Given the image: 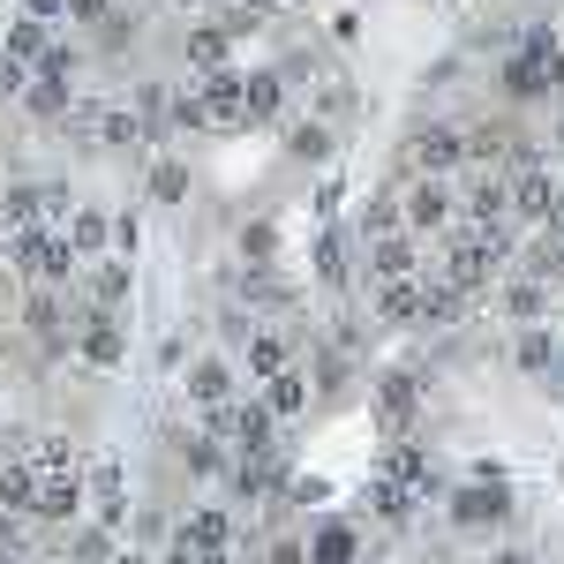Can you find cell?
I'll return each mask as SVG.
<instances>
[{"instance_id":"obj_1","label":"cell","mask_w":564,"mask_h":564,"mask_svg":"<svg viewBox=\"0 0 564 564\" xmlns=\"http://www.w3.org/2000/svg\"><path fill=\"white\" fill-rule=\"evenodd\" d=\"M90 505V489H84V467H61V475H39V497H31V520L45 527H68L76 512Z\"/></svg>"},{"instance_id":"obj_2","label":"cell","mask_w":564,"mask_h":564,"mask_svg":"<svg viewBox=\"0 0 564 564\" xmlns=\"http://www.w3.org/2000/svg\"><path fill=\"white\" fill-rule=\"evenodd\" d=\"M505 512H512V497H505L497 481H481V489H459V497H452V520H459V527H497Z\"/></svg>"},{"instance_id":"obj_3","label":"cell","mask_w":564,"mask_h":564,"mask_svg":"<svg viewBox=\"0 0 564 564\" xmlns=\"http://www.w3.org/2000/svg\"><path fill=\"white\" fill-rule=\"evenodd\" d=\"M241 113H249V84L234 68H218L212 84H204V121H241Z\"/></svg>"},{"instance_id":"obj_4","label":"cell","mask_w":564,"mask_h":564,"mask_svg":"<svg viewBox=\"0 0 564 564\" xmlns=\"http://www.w3.org/2000/svg\"><path fill=\"white\" fill-rule=\"evenodd\" d=\"M181 542H188L196 557H212V550H226V512H218V505H196V512L181 520Z\"/></svg>"},{"instance_id":"obj_5","label":"cell","mask_w":564,"mask_h":564,"mask_svg":"<svg viewBox=\"0 0 564 564\" xmlns=\"http://www.w3.org/2000/svg\"><path fill=\"white\" fill-rule=\"evenodd\" d=\"M31 497H39V475H31V459H8V467H0V512L31 520Z\"/></svg>"},{"instance_id":"obj_6","label":"cell","mask_w":564,"mask_h":564,"mask_svg":"<svg viewBox=\"0 0 564 564\" xmlns=\"http://www.w3.org/2000/svg\"><path fill=\"white\" fill-rule=\"evenodd\" d=\"M188 399L218 414V406L234 399V369H226V361H196V369H188Z\"/></svg>"},{"instance_id":"obj_7","label":"cell","mask_w":564,"mask_h":564,"mask_svg":"<svg viewBox=\"0 0 564 564\" xmlns=\"http://www.w3.org/2000/svg\"><path fill=\"white\" fill-rule=\"evenodd\" d=\"M550 204H557L550 174H542V166H527V174L512 181V212H527V218H550Z\"/></svg>"},{"instance_id":"obj_8","label":"cell","mask_w":564,"mask_h":564,"mask_svg":"<svg viewBox=\"0 0 564 564\" xmlns=\"http://www.w3.org/2000/svg\"><path fill=\"white\" fill-rule=\"evenodd\" d=\"M84 361H90V369H113V361H121V332H113L106 316H90V324H84Z\"/></svg>"},{"instance_id":"obj_9","label":"cell","mask_w":564,"mask_h":564,"mask_svg":"<svg viewBox=\"0 0 564 564\" xmlns=\"http://www.w3.org/2000/svg\"><path fill=\"white\" fill-rule=\"evenodd\" d=\"M263 406H271V422H286V414H302V406H308L302 377H294V369H279V377H271V391H263Z\"/></svg>"},{"instance_id":"obj_10","label":"cell","mask_w":564,"mask_h":564,"mask_svg":"<svg viewBox=\"0 0 564 564\" xmlns=\"http://www.w3.org/2000/svg\"><path fill=\"white\" fill-rule=\"evenodd\" d=\"M106 234H113L106 212H76V218H68V249H76V257H98V249H106Z\"/></svg>"},{"instance_id":"obj_11","label":"cell","mask_w":564,"mask_h":564,"mask_svg":"<svg viewBox=\"0 0 564 564\" xmlns=\"http://www.w3.org/2000/svg\"><path fill=\"white\" fill-rule=\"evenodd\" d=\"M459 151H467V143H459L452 129H422V143H414L422 166H459Z\"/></svg>"},{"instance_id":"obj_12","label":"cell","mask_w":564,"mask_h":564,"mask_svg":"<svg viewBox=\"0 0 564 564\" xmlns=\"http://www.w3.org/2000/svg\"><path fill=\"white\" fill-rule=\"evenodd\" d=\"M391 316V324H414V316H422V286H406V279H391L384 286V302H377Z\"/></svg>"},{"instance_id":"obj_13","label":"cell","mask_w":564,"mask_h":564,"mask_svg":"<svg viewBox=\"0 0 564 564\" xmlns=\"http://www.w3.org/2000/svg\"><path fill=\"white\" fill-rule=\"evenodd\" d=\"M234 436H241L249 452H263V444H271V406H241V414H234Z\"/></svg>"},{"instance_id":"obj_14","label":"cell","mask_w":564,"mask_h":564,"mask_svg":"<svg viewBox=\"0 0 564 564\" xmlns=\"http://www.w3.org/2000/svg\"><path fill=\"white\" fill-rule=\"evenodd\" d=\"M316 564H354V527H324V534H316Z\"/></svg>"},{"instance_id":"obj_15","label":"cell","mask_w":564,"mask_h":564,"mask_svg":"<svg viewBox=\"0 0 564 564\" xmlns=\"http://www.w3.org/2000/svg\"><path fill=\"white\" fill-rule=\"evenodd\" d=\"M188 61H196V68H226V31H196V39H188Z\"/></svg>"},{"instance_id":"obj_16","label":"cell","mask_w":564,"mask_h":564,"mask_svg":"<svg viewBox=\"0 0 564 564\" xmlns=\"http://www.w3.org/2000/svg\"><path fill=\"white\" fill-rule=\"evenodd\" d=\"M181 188H188V166H174V159L151 166V196H159V204H181Z\"/></svg>"},{"instance_id":"obj_17","label":"cell","mask_w":564,"mask_h":564,"mask_svg":"<svg viewBox=\"0 0 564 564\" xmlns=\"http://www.w3.org/2000/svg\"><path fill=\"white\" fill-rule=\"evenodd\" d=\"M406 263H414V249H406V234H399V241H377V271H384V279H406Z\"/></svg>"},{"instance_id":"obj_18","label":"cell","mask_w":564,"mask_h":564,"mask_svg":"<svg viewBox=\"0 0 564 564\" xmlns=\"http://www.w3.org/2000/svg\"><path fill=\"white\" fill-rule=\"evenodd\" d=\"M121 294H129V271H121V263H106V271H98V279H90V302H121Z\"/></svg>"},{"instance_id":"obj_19","label":"cell","mask_w":564,"mask_h":564,"mask_svg":"<svg viewBox=\"0 0 564 564\" xmlns=\"http://www.w3.org/2000/svg\"><path fill=\"white\" fill-rule=\"evenodd\" d=\"M249 113H279V76H249Z\"/></svg>"},{"instance_id":"obj_20","label":"cell","mask_w":564,"mask_h":564,"mask_svg":"<svg viewBox=\"0 0 564 564\" xmlns=\"http://www.w3.org/2000/svg\"><path fill=\"white\" fill-rule=\"evenodd\" d=\"M249 361H257V377H279V369H286V347H279V339H257Z\"/></svg>"},{"instance_id":"obj_21","label":"cell","mask_w":564,"mask_h":564,"mask_svg":"<svg viewBox=\"0 0 564 564\" xmlns=\"http://www.w3.org/2000/svg\"><path fill=\"white\" fill-rule=\"evenodd\" d=\"M444 218V188H414V226H436Z\"/></svg>"},{"instance_id":"obj_22","label":"cell","mask_w":564,"mask_h":564,"mask_svg":"<svg viewBox=\"0 0 564 564\" xmlns=\"http://www.w3.org/2000/svg\"><path fill=\"white\" fill-rule=\"evenodd\" d=\"M520 361H527V369H542V361H550V339H542V332H527V339H520Z\"/></svg>"},{"instance_id":"obj_23","label":"cell","mask_w":564,"mask_h":564,"mask_svg":"<svg viewBox=\"0 0 564 564\" xmlns=\"http://www.w3.org/2000/svg\"><path fill=\"white\" fill-rule=\"evenodd\" d=\"M241 249L263 263V257H271V226H249V234H241Z\"/></svg>"},{"instance_id":"obj_24","label":"cell","mask_w":564,"mask_h":564,"mask_svg":"<svg viewBox=\"0 0 564 564\" xmlns=\"http://www.w3.org/2000/svg\"><path fill=\"white\" fill-rule=\"evenodd\" d=\"M151 564H196V550H188V542H174L166 557H151Z\"/></svg>"},{"instance_id":"obj_25","label":"cell","mask_w":564,"mask_h":564,"mask_svg":"<svg viewBox=\"0 0 564 564\" xmlns=\"http://www.w3.org/2000/svg\"><path fill=\"white\" fill-rule=\"evenodd\" d=\"M106 564H151V557H143V550H113Z\"/></svg>"},{"instance_id":"obj_26","label":"cell","mask_w":564,"mask_h":564,"mask_svg":"<svg viewBox=\"0 0 564 564\" xmlns=\"http://www.w3.org/2000/svg\"><path fill=\"white\" fill-rule=\"evenodd\" d=\"M68 8H76V15H106V0H68Z\"/></svg>"},{"instance_id":"obj_27","label":"cell","mask_w":564,"mask_h":564,"mask_svg":"<svg viewBox=\"0 0 564 564\" xmlns=\"http://www.w3.org/2000/svg\"><path fill=\"white\" fill-rule=\"evenodd\" d=\"M31 15H61V0H31Z\"/></svg>"},{"instance_id":"obj_28","label":"cell","mask_w":564,"mask_h":564,"mask_svg":"<svg viewBox=\"0 0 564 564\" xmlns=\"http://www.w3.org/2000/svg\"><path fill=\"white\" fill-rule=\"evenodd\" d=\"M550 226H557V234H564V196H557V204H550Z\"/></svg>"},{"instance_id":"obj_29","label":"cell","mask_w":564,"mask_h":564,"mask_svg":"<svg viewBox=\"0 0 564 564\" xmlns=\"http://www.w3.org/2000/svg\"><path fill=\"white\" fill-rule=\"evenodd\" d=\"M241 8H257V15H263V8H279V0H241Z\"/></svg>"},{"instance_id":"obj_30","label":"cell","mask_w":564,"mask_h":564,"mask_svg":"<svg viewBox=\"0 0 564 564\" xmlns=\"http://www.w3.org/2000/svg\"><path fill=\"white\" fill-rule=\"evenodd\" d=\"M0 564H23V557H8V550H0Z\"/></svg>"}]
</instances>
